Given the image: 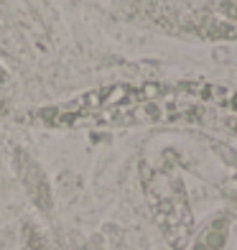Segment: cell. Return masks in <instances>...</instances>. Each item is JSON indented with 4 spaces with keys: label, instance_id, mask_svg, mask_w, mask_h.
Instances as JSON below:
<instances>
[{
    "label": "cell",
    "instance_id": "cell-4",
    "mask_svg": "<svg viewBox=\"0 0 237 250\" xmlns=\"http://www.w3.org/2000/svg\"><path fill=\"white\" fill-rule=\"evenodd\" d=\"M227 125H230V130H235V133H237V118H232Z\"/></svg>",
    "mask_w": 237,
    "mask_h": 250
},
{
    "label": "cell",
    "instance_id": "cell-5",
    "mask_svg": "<svg viewBox=\"0 0 237 250\" xmlns=\"http://www.w3.org/2000/svg\"><path fill=\"white\" fill-rule=\"evenodd\" d=\"M5 82V72H3V66H0V84Z\"/></svg>",
    "mask_w": 237,
    "mask_h": 250
},
{
    "label": "cell",
    "instance_id": "cell-2",
    "mask_svg": "<svg viewBox=\"0 0 237 250\" xmlns=\"http://www.w3.org/2000/svg\"><path fill=\"white\" fill-rule=\"evenodd\" d=\"M16 168H18L20 184L26 187L33 204H36L39 209L49 212L51 209V189H49V181H46V176H43L41 166L33 161L26 151H16Z\"/></svg>",
    "mask_w": 237,
    "mask_h": 250
},
{
    "label": "cell",
    "instance_id": "cell-3",
    "mask_svg": "<svg viewBox=\"0 0 237 250\" xmlns=\"http://www.w3.org/2000/svg\"><path fill=\"white\" fill-rule=\"evenodd\" d=\"M23 235H26V248H28V250H49L46 243H43V237L33 230L31 225H26V232H23Z\"/></svg>",
    "mask_w": 237,
    "mask_h": 250
},
{
    "label": "cell",
    "instance_id": "cell-1",
    "mask_svg": "<svg viewBox=\"0 0 237 250\" xmlns=\"http://www.w3.org/2000/svg\"><path fill=\"white\" fill-rule=\"evenodd\" d=\"M138 13L143 21L153 23L174 36H199V39H232L235 28L217 21L209 10L161 0H138Z\"/></svg>",
    "mask_w": 237,
    "mask_h": 250
}]
</instances>
